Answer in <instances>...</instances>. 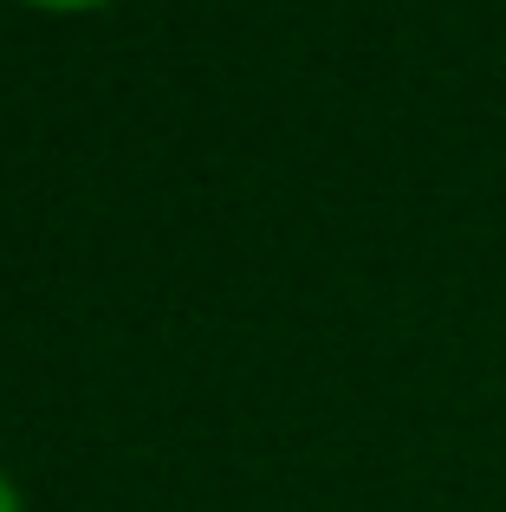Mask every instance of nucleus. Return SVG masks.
<instances>
[{
	"label": "nucleus",
	"instance_id": "2",
	"mask_svg": "<svg viewBox=\"0 0 506 512\" xmlns=\"http://www.w3.org/2000/svg\"><path fill=\"white\" fill-rule=\"evenodd\" d=\"M0 512H26V493H20V480L0 467Z\"/></svg>",
	"mask_w": 506,
	"mask_h": 512
},
{
	"label": "nucleus",
	"instance_id": "1",
	"mask_svg": "<svg viewBox=\"0 0 506 512\" xmlns=\"http://www.w3.org/2000/svg\"><path fill=\"white\" fill-rule=\"evenodd\" d=\"M33 13H98V7H117V0H20Z\"/></svg>",
	"mask_w": 506,
	"mask_h": 512
}]
</instances>
